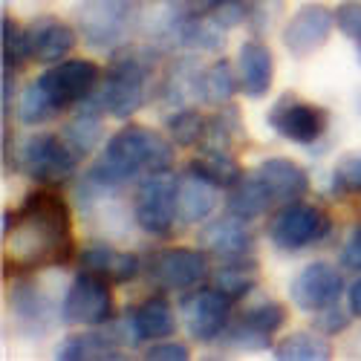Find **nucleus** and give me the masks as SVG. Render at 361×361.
<instances>
[{"label":"nucleus","instance_id":"nucleus-1","mask_svg":"<svg viewBox=\"0 0 361 361\" xmlns=\"http://www.w3.org/2000/svg\"><path fill=\"white\" fill-rule=\"evenodd\" d=\"M6 255L23 266H55L73 255V220L67 202L52 191H32L15 214H6Z\"/></svg>","mask_w":361,"mask_h":361},{"label":"nucleus","instance_id":"nucleus-2","mask_svg":"<svg viewBox=\"0 0 361 361\" xmlns=\"http://www.w3.org/2000/svg\"><path fill=\"white\" fill-rule=\"evenodd\" d=\"M171 165H173L171 136H162L145 125H128L107 139L99 162L90 165V171L84 173L78 197L84 200L107 197L122 185L133 183V179L171 171Z\"/></svg>","mask_w":361,"mask_h":361},{"label":"nucleus","instance_id":"nucleus-3","mask_svg":"<svg viewBox=\"0 0 361 361\" xmlns=\"http://www.w3.org/2000/svg\"><path fill=\"white\" fill-rule=\"evenodd\" d=\"M150 99V52L147 49H118L90 99L102 113L113 118H130Z\"/></svg>","mask_w":361,"mask_h":361},{"label":"nucleus","instance_id":"nucleus-4","mask_svg":"<svg viewBox=\"0 0 361 361\" xmlns=\"http://www.w3.org/2000/svg\"><path fill=\"white\" fill-rule=\"evenodd\" d=\"M139 20L136 0H84L78 9V35L87 47L116 49Z\"/></svg>","mask_w":361,"mask_h":361},{"label":"nucleus","instance_id":"nucleus-5","mask_svg":"<svg viewBox=\"0 0 361 361\" xmlns=\"http://www.w3.org/2000/svg\"><path fill=\"white\" fill-rule=\"evenodd\" d=\"M20 171L41 185H58L75 176L78 157L67 147V142L55 133H32L18 147Z\"/></svg>","mask_w":361,"mask_h":361},{"label":"nucleus","instance_id":"nucleus-6","mask_svg":"<svg viewBox=\"0 0 361 361\" xmlns=\"http://www.w3.org/2000/svg\"><path fill=\"white\" fill-rule=\"evenodd\" d=\"M333 228L329 217L321 212L318 205H310L304 200L278 205L275 217L269 220V240L281 252H300L318 240H324Z\"/></svg>","mask_w":361,"mask_h":361},{"label":"nucleus","instance_id":"nucleus-7","mask_svg":"<svg viewBox=\"0 0 361 361\" xmlns=\"http://www.w3.org/2000/svg\"><path fill=\"white\" fill-rule=\"evenodd\" d=\"M133 217L136 226L154 237L171 234L176 223V179L171 171L147 173L139 179L133 194Z\"/></svg>","mask_w":361,"mask_h":361},{"label":"nucleus","instance_id":"nucleus-8","mask_svg":"<svg viewBox=\"0 0 361 361\" xmlns=\"http://www.w3.org/2000/svg\"><path fill=\"white\" fill-rule=\"evenodd\" d=\"M113 318V292L110 281L81 269L61 300V321L73 326H104Z\"/></svg>","mask_w":361,"mask_h":361},{"label":"nucleus","instance_id":"nucleus-9","mask_svg":"<svg viewBox=\"0 0 361 361\" xmlns=\"http://www.w3.org/2000/svg\"><path fill=\"white\" fill-rule=\"evenodd\" d=\"M38 84L58 110H67L93 99L102 84V70L90 58H67V61H58L55 67L44 70L38 75Z\"/></svg>","mask_w":361,"mask_h":361},{"label":"nucleus","instance_id":"nucleus-10","mask_svg":"<svg viewBox=\"0 0 361 361\" xmlns=\"http://www.w3.org/2000/svg\"><path fill=\"white\" fill-rule=\"evenodd\" d=\"M231 307L234 300L214 283L191 292L183 300V324L188 329V336L202 344L223 338L226 329L231 326Z\"/></svg>","mask_w":361,"mask_h":361},{"label":"nucleus","instance_id":"nucleus-11","mask_svg":"<svg viewBox=\"0 0 361 361\" xmlns=\"http://www.w3.org/2000/svg\"><path fill=\"white\" fill-rule=\"evenodd\" d=\"M326 110L292 93L281 96L269 110V128L292 145H315L326 133Z\"/></svg>","mask_w":361,"mask_h":361},{"label":"nucleus","instance_id":"nucleus-12","mask_svg":"<svg viewBox=\"0 0 361 361\" xmlns=\"http://www.w3.org/2000/svg\"><path fill=\"white\" fill-rule=\"evenodd\" d=\"M212 266H208V255L205 249H165L157 252L154 260L147 263V275L157 286H162L165 292H185L200 286Z\"/></svg>","mask_w":361,"mask_h":361},{"label":"nucleus","instance_id":"nucleus-13","mask_svg":"<svg viewBox=\"0 0 361 361\" xmlns=\"http://www.w3.org/2000/svg\"><path fill=\"white\" fill-rule=\"evenodd\" d=\"M341 295H344V275L326 260H315V263L304 266L289 283L292 304L304 312H312V315L336 307Z\"/></svg>","mask_w":361,"mask_h":361},{"label":"nucleus","instance_id":"nucleus-14","mask_svg":"<svg viewBox=\"0 0 361 361\" xmlns=\"http://www.w3.org/2000/svg\"><path fill=\"white\" fill-rule=\"evenodd\" d=\"M333 29H336V12L333 9H326L321 4H307L286 20L283 44H286L289 55L307 58L329 41Z\"/></svg>","mask_w":361,"mask_h":361},{"label":"nucleus","instance_id":"nucleus-15","mask_svg":"<svg viewBox=\"0 0 361 361\" xmlns=\"http://www.w3.org/2000/svg\"><path fill=\"white\" fill-rule=\"evenodd\" d=\"M78 32L58 18H35L23 26V52L38 64H58L73 52Z\"/></svg>","mask_w":361,"mask_h":361},{"label":"nucleus","instance_id":"nucleus-16","mask_svg":"<svg viewBox=\"0 0 361 361\" xmlns=\"http://www.w3.org/2000/svg\"><path fill=\"white\" fill-rule=\"evenodd\" d=\"M220 191L212 179H205L200 171L191 165L185 173L176 179V223L183 226H200L214 214V208L220 202Z\"/></svg>","mask_w":361,"mask_h":361},{"label":"nucleus","instance_id":"nucleus-17","mask_svg":"<svg viewBox=\"0 0 361 361\" xmlns=\"http://www.w3.org/2000/svg\"><path fill=\"white\" fill-rule=\"evenodd\" d=\"M200 246L217 260H234V257H252L257 243L246 220L226 214L200 231Z\"/></svg>","mask_w":361,"mask_h":361},{"label":"nucleus","instance_id":"nucleus-18","mask_svg":"<svg viewBox=\"0 0 361 361\" xmlns=\"http://www.w3.org/2000/svg\"><path fill=\"white\" fill-rule=\"evenodd\" d=\"M237 78H240V90L249 99H263L269 90H272V78H275V58L263 41L249 38L240 44L237 49Z\"/></svg>","mask_w":361,"mask_h":361},{"label":"nucleus","instance_id":"nucleus-19","mask_svg":"<svg viewBox=\"0 0 361 361\" xmlns=\"http://www.w3.org/2000/svg\"><path fill=\"white\" fill-rule=\"evenodd\" d=\"M255 171L263 179V185H266V191H269V197H272L275 205L298 202V200H304L307 191H310V173L292 159L272 157V159H263Z\"/></svg>","mask_w":361,"mask_h":361},{"label":"nucleus","instance_id":"nucleus-20","mask_svg":"<svg viewBox=\"0 0 361 361\" xmlns=\"http://www.w3.org/2000/svg\"><path fill=\"white\" fill-rule=\"evenodd\" d=\"M125 324L130 329L133 344H147L171 338L176 329V315L165 298H147L125 315Z\"/></svg>","mask_w":361,"mask_h":361},{"label":"nucleus","instance_id":"nucleus-21","mask_svg":"<svg viewBox=\"0 0 361 361\" xmlns=\"http://www.w3.org/2000/svg\"><path fill=\"white\" fill-rule=\"evenodd\" d=\"M81 269H90V272H96L113 283H128L139 275V257L133 252H118L107 243H90L81 249Z\"/></svg>","mask_w":361,"mask_h":361},{"label":"nucleus","instance_id":"nucleus-22","mask_svg":"<svg viewBox=\"0 0 361 361\" xmlns=\"http://www.w3.org/2000/svg\"><path fill=\"white\" fill-rule=\"evenodd\" d=\"M61 139L67 142V147L73 150V154L81 159H87L93 150L102 145L104 139V122H102V110L96 104L84 102V107L70 118V122L64 125L61 130Z\"/></svg>","mask_w":361,"mask_h":361},{"label":"nucleus","instance_id":"nucleus-23","mask_svg":"<svg viewBox=\"0 0 361 361\" xmlns=\"http://www.w3.org/2000/svg\"><path fill=\"white\" fill-rule=\"evenodd\" d=\"M272 205H275V202H272V197H269V191H266V185H263V179L257 176V171L243 173V179H240L237 185H231L228 194H226L228 214L246 220V223L263 217Z\"/></svg>","mask_w":361,"mask_h":361},{"label":"nucleus","instance_id":"nucleus-24","mask_svg":"<svg viewBox=\"0 0 361 361\" xmlns=\"http://www.w3.org/2000/svg\"><path fill=\"white\" fill-rule=\"evenodd\" d=\"M237 87H240V78L237 73L231 70L228 61H214V64H208L200 70L197 75V99L202 104H212V107H223L231 102V96L237 93Z\"/></svg>","mask_w":361,"mask_h":361},{"label":"nucleus","instance_id":"nucleus-25","mask_svg":"<svg viewBox=\"0 0 361 361\" xmlns=\"http://www.w3.org/2000/svg\"><path fill=\"white\" fill-rule=\"evenodd\" d=\"M257 272H260V266L252 257H234V260H220L217 266V272L212 275L214 278V286L223 289L231 300H240V298H246L255 283H257Z\"/></svg>","mask_w":361,"mask_h":361},{"label":"nucleus","instance_id":"nucleus-26","mask_svg":"<svg viewBox=\"0 0 361 361\" xmlns=\"http://www.w3.org/2000/svg\"><path fill=\"white\" fill-rule=\"evenodd\" d=\"M191 168L200 171L205 179H212V183L223 191H228L231 185H237L240 179H243V168H240L228 150H205L197 159H191Z\"/></svg>","mask_w":361,"mask_h":361},{"label":"nucleus","instance_id":"nucleus-27","mask_svg":"<svg viewBox=\"0 0 361 361\" xmlns=\"http://www.w3.org/2000/svg\"><path fill=\"white\" fill-rule=\"evenodd\" d=\"M272 350H275V358L281 361H326L333 355L326 338L318 333H289Z\"/></svg>","mask_w":361,"mask_h":361},{"label":"nucleus","instance_id":"nucleus-28","mask_svg":"<svg viewBox=\"0 0 361 361\" xmlns=\"http://www.w3.org/2000/svg\"><path fill=\"white\" fill-rule=\"evenodd\" d=\"M168 136L173 145L179 147H194V145H202L205 139V128H208V118H202V113L191 110V107H176L171 116H168Z\"/></svg>","mask_w":361,"mask_h":361},{"label":"nucleus","instance_id":"nucleus-29","mask_svg":"<svg viewBox=\"0 0 361 361\" xmlns=\"http://www.w3.org/2000/svg\"><path fill=\"white\" fill-rule=\"evenodd\" d=\"M55 113H61V110L52 104V99L44 93V87H41L38 81H32V84H29L23 93H20V102H18V118H20V125L38 128V125L49 122Z\"/></svg>","mask_w":361,"mask_h":361},{"label":"nucleus","instance_id":"nucleus-30","mask_svg":"<svg viewBox=\"0 0 361 361\" xmlns=\"http://www.w3.org/2000/svg\"><path fill=\"white\" fill-rule=\"evenodd\" d=\"M237 321L246 324L249 329H255V333L272 338L278 329L286 324V307L281 304V300H260V304L249 307Z\"/></svg>","mask_w":361,"mask_h":361},{"label":"nucleus","instance_id":"nucleus-31","mask_svg":"<svg viewBox=\"0 0 361 361\" xmlns=\"http://www.w3.org/2000/svg\"><path fill=\"white\" fill-rule=\"evenodd\" d=\"M240 130H243V125H240V118H237V110L226 107L214 118H208L205 139H202L200 147H205V150H231V142H234V136H240Z\"/></svg>","mask_w":361,"mask_h":361},{"label":"nucleus","instance_id":"nucleus-32","mask_svg":"<svg viewBox=\"0 0 361 361\" xmlns=\"http://www.w3.org/2000/svg\"><path fill=\"white\" fill-rule=\"evenodd\" d=\"M12 310L15 315L20 318V324H41L49 318V304H47V298L32 286V283H18L12 289Z\"/></svg>","mask_w":361,"mask_h":361},{"label":"nucleus","instance_id":"nucleus-33","mask_svg":"<svg viewBox=\"0 0 361 361\" xmlns=\"http://www.w3.org/2000/svg\"><path fill=\"white\" fill-rule=\"evenodd\" d=\"M333 188L341 194H358L361 191V150L344 154L333 168Z\"/></svg>","mask_w":361,"mask_h":361},{"label":"nucleus","instance_id":"nucleus-34","mask_svg":"<svg viewBox=\"0 0 361 361\" xmlns=\"http://www.w3.org/2000/svg\"><path fill=\"white\" fill-rule=\"evenodd\" d=\"M281 12H283L281 0H249L246 20L255 32H269L275 26V20L281 18Z\"/></svg>","mask_w":361,"mask_h":361},{"label":"nucleus","instance_id":"nucleus-35","mask_svg":"<svg viewBox=\"0 0 361 361\" xmlns=\"http://www.w3.org/2000/svg\"><path fill=\"white\" fill-rule=\"evenodd\" d=\"M336 26L361 47V0H344L336 9Z\"/></svg>","mask_w":361,"mask_h":361},{"label":"nucleus","instance_id":"nucleus-36","mask_svg":"<svg viewBox=\"0 0 361 361\" xmlns=\"http://www.w3.org/2000/svg\"><path fill=\"white\" fill-rule=\"evenodd\" d=\"M145 358L147 361H188L191 358V350L179 341H171V338H162L159 344L150 341V347L145 350Z\"/></svg>","mask_w":361,"mask_h":361},{"label":"nucleus","instance_id":"nucleus-37","mask_svg":"<svg viewBox=\"0 0 361 361\" xmlns=\"http://www.w3.org/2000/svg\"><path fill=\"white\" fill-rule=\"evenodd\" d=\"M315 315H318V321H315L318 333H324V336H338V333H344V329L350 326V315H353V312H344V310H338V304H336V307L321 310V312H315Z\"/></svg>","mask_w":361,"mask_h":361},{"label":"nucleus","instance_id":"nucleus-38","mask_svg":"<svg viewBox=\"0 0 361 361\" xmlns=\"http://www.w3.org/2000/svg\"><path fill=\"white\" fill-rule=\"evenodd\" d=\"M246 9H249L246 0H223V4L212 12V18H214L223 29H234L237 23L246 20Z\"/></svg>","mask_w":361,"mask_h":361},{"label":"nucleus","instance_id":"nucleus-39","mask_svg":"<svg viewBox=\"0 0 361 361\" xmlns=\"http://www.w3.org/2000/svg\"><path fill=\"white\" fill-rule=\"evenodd\" d=\"M341 266L350 272H361V226H353L341 246Z\"/></svg>","mask_w":361,"mask_h":361},{"label":"nucleus","instance_id":"nucleus-40","mask_svg":"<svg viewBox=\"0 0 361 361\" xmlns=\"http://www.w3.org/2000/svg\"><path fill=\"white\" fill-rule=\"evenodd\" d=\"M220 4H223V0H179V6H183L185 12H191V15H197V18L212 15Z\"/></svg>","mask_w":361,"mask_h":361},{"label":"nucleus","instance_id":"nucleus-41","mask_svg":"<svg viewBox=\"0 0 361 361\" xmlns=\"http://www.w3.org/2000/svg\"><path fill=\"white\" fill-rule=\"evenodd\" d=\"M347 307H350L353 318H361V278L347 289Z\"/></svg>","mask_w":361,"mask_h":361},{"label":"nucleus","instance_id":"nucleus-42","mask_svg":"<svg viewBox=\"0 0 361 361\" xmlns=\"http://www.w3.org/2000/svg\"><path fill=\"white\" fill-rule=\"evenodd\" d=\"M358 61H361V47H358Z\"/></svg>","mask_w":361,"mask_h":361}]
</instances>
